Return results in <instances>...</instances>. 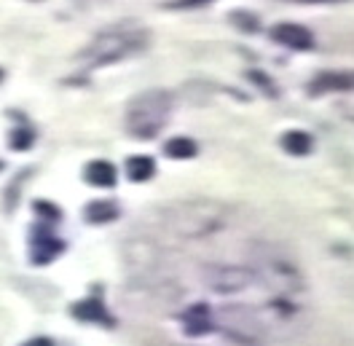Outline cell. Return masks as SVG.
Listing matches in <instances>:
<instances>
[{
  "label": "cell",
  "mask_w": 354,
  "mask_h": 346,
  "mask_svg": "<svg viewBox=\"0 0 354 346\" xmlns=\"http://www.w3.org/2000/svg\"><path fill=\"white\" fill-rule=\"evenodd\" d=\"M204 3H212V0H177L175 6H180V8H194V6H204Z\"/></svg>",
  "instance_id": "cell-15"
},
{
  "label": "cell",
  "mask_w": 354,
  "mask_h": 346,
  "mask_svg": "<svg viewBox=\"0 0 354 346\" xmlns=\"http://www.w3.org/2000/svg\"><path fill=\"white\" fill-rule=\"evenodd\" d=\"M24 346H51V341H46V338H35V341H30V344Z\"/></svg>",
  "instance_id": "cell-16"
},
{
  "label": "cell",
  "mask_w": 354,
  "mask_h": 346,
  "mask_svg": "<svg viewBox=\"0 0 354 346\" xmlns=\"http://www.w3.org/2000/svg\"><path fill=\"white\" fill-rule=\"evenodd\" d=\"M145 41H148V33L140 27H115V30L102 33L94 44H88L81 60L88 65H111V62H118L134 51H140Z\"/></svg>",
  "instance_id": "cell-1"
},
{
  "label": "cell",
  "mask_w": 354,
  "mask_h": 346,
  "mask_svg": "<svg viewBox=\"0 0 354 346\" xmlns=\"http://www.w3.org/2000/svg\"><path fill=\"white\" fill-rule=\"evenodd\" d=\"M127 172L132 177L134 183H142V180H151L156 172V164L153 158H148V156H134L127 161Z\"/></svg>",
  "instance_id": "cell-10"
},
{
  "label": "cell",
  "mask_w": 354,
  "mask_h": 346,
  "mask_svg": "<svg viewBox=\"0 0 354 346\" xmlns=\"http://www.w3.org/2000/svg\"><path fill=\"white\" fill-rule=\"evenodd\" d=\"M295 3H328V0H295Z\"/></svg>",
  "instance_id": "cell-17"
},
{
  "label": "cell",
  "mask_w": 354,
  "mask_h": 346,
  "mask_svg": "<svg viewBox=\"0 0 354 346\" xmlns=\"http://www.w3.org/2000/svg\"><path fill=\"white\" fill-rule=\"evenodd\" d=\"M212 330V322H209V311L204 303H196L194 309L185 311V333L188 336H204Z\"/></svg>",
  "instance_id": "cell-5"
},
{
  "label": "cell",
  "mask_w": 354,
  "mask_h": 346,
  "mask_svg": "<svg viewBox=\"0 0 354 346\" xmlns=\"http://www.w3.org/2000/svg\"><path fill=\"white\" fill-rule=\"evenodd\" d=\"M59 250H62V244L54 237H41V234H38L35 242H32V260H35V263H48Z\"/></svg>",
  "instance_id": "cell-9"
},
{
  "label": "cell",
  "mask_w": 354,
  "mask_h": 346,
  "mask_svg": "<svg viewBox=\"0 0 354 346\" xmlns=\"http://www.w3.org/2000/svg\"><path fill=\"white\" fill-rule=\"evenodd\" d=\"M169 110H172V100H169L167 91H158V89L145 91V94L132 100L129 113H127V127H129L134 137L148 140L167 124Z\"/></svg>",
  "instance_id": "cell-2"
},
{
  "label": "cell",
  "mask_w": 354,
  "mask_h": 346,
  "mask_svg": "<svg viewBox=\"0 0 354 346\" xmlns=\"http://www.w3.org/2000/svg\"><path fill=\"white\" fill-rule=\"evenodd\" d=\"M311 145H314V140H311L306 131L301 129H290L285 137H282V148L292 156H306L311 151Z\"/></svg>",
  "instance_id": "cell-7"
},
{
  "label": "cell",
  "mask_w": 354,
  "mask_h": 346,
  "mask_svg": "<svg viewBox=\"0 0 354 346\" xmlns=\"http://www.w3.org/2000/svg\"><path fill=\"white\" fill-rule=\"evenodd\" d=\"M30 143H32V134H30V131H24V129L14 137V148H27Z\"/></svg>",
  "instance_id": "cell-14"
},
{
  "label": "cell",
  "mask_w": 354,
  "mask_h": 346,
  "mask_svg": "<svg viewBox=\"0 0 354 346\" xmlns=\"http://www.w3.org/2000/svg\"><path fill=\"white\" fill-rule=\"evenodd\" d=\"M86 215L94 220V223H105V220H113L115 217V207L108 204V201H97L86 210Z\"/></svg>",
  "instance_id": "cell-12"
},
{
  "label": "cell",
  "mask_w": 354,
  "mask_h": 346,
  "mask_svg": "<svg viewBox=\"0 0 354 346\" xmlns=\"http://www.w3.org/2000/svg\"><path fill=\"white\" fill-rule=\"evenodd\" d=\"M250 78H252V81H258V84L263 86V91H271V94H277V89H274V84H271V81H268L266 75H261V73H250Z\"/></svg>",
  "instance_id": "cell-13"
},
{
  "label": "cell",
  "mask_w": 354,
  "mask_h": 346,
  "mask_svg": "<svg viewBox=\"0 0 354 346\" xmlns=\"http://www.w3.org/2000/svg\"><path fill=\"white\" fill-rule=\"evenodd\" d=\"M86 180L91 185L111 188V185H115V167L108 161H91L86 167Z\"/></svg>",
  "instance_id": "cell-6"
},
{
  "label": "cell",
  "mask_w": 354,
  "mask_h": 346,
  "mask_svg": "<svg viewBox=\"0 0 354 346\" xmlns=\"http://www.w3.org/2000/svg\"><path fill=\"white\" fill-rule=\"evenodd\" d=\"M309 89L311 94H322V91H352L354 73H319Z\"/></svg>",
  "instance_id": "cell-4"
},
{
  "label": "cell",
  "mask_w": 354,
  "mask_h": 346,
  "mask_svg": "<svg viewBox=\"0 0 354 346\" xmlns=\"http://www.w3.org/2000/svg\"><path fill=\"white\" fill-rule=\"evenodd\" d=\"M73 314L78 320H88V322H108L111 325V314L105 311V306L100 301H84L73 309Z\"/></svg>",
  "instance_id": "cell-8"
},
{
  "label": "cell",
  "mask_w": 354,
  "mask_h": 346,
  "mask_svg": "<svg viewBox=\"0 0 354 346\" xmlns=\"http://www.w3.org/2000/svg\"><path fill=\"white\" fill-rule=\"evenodd\" d=\"M271 38L277 44L288 46V48H295V51H306V48H314V35L304 24H290L282 22L271 30Z\"/></svg>",
  "instance_id": "cell-3"
},
{
  "label": "cell",
  "mask_w": 354,
  "mask_h": 346,
  "mask_svg": "<svg viewBox=\"0 0 354 346\" xmlns=\"http://www.w3.org/2000/svg\"><path fill=\"white\" fill-rule=\"evenodd\" d=\"M196 151H199L196 143L188 140V137H175V140H169V143L164 145V153H167L169 158H194Z\"/></svg>",
  "instance_id": "cell-11"
}]
</instances>
